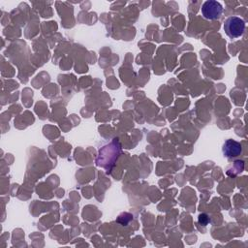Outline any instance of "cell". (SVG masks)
Instances as JSON below:
<instances>
[{
    "label": "cell",
    "instance_id": "2",
    "mask_svg": "<svg viewBox=\"0 0 248 248\" xmlns=\"http://www.w3.org/2000/svg\"><path fill=\"white\" fill-rule=\"evenodd\" d=\"M224 30L226 34L231 38V39H235L239 38L243 35L244 30H245V21L236 16H229L224 23Z\"/></svg>",
    "mask_w": 248,
    "mask_h": 248
},
{
    "label": "cell",
    "instance_id": "5",
    "mask_svg": "<svg viewBox=\"0 0 248 248\" xmlns=\"http://www.w3.org/2000/svg\"><path fill=\"white\" fill-rule=\"evenodd\" d=\"M199 222L202 225V226H206L208 223H210V219L208 218L207 215L205 214H201L199 216Z\"/></svg>",
    "mask_w": 248,
    "mask_h": 248
},
{
    "label": "cell",
    "instance_id": "3",
    "mask_svg": "<svg viewBox=\"0 0 248 248\" xmlns=\"http://www.w3.org/2000/svg\"><path fill=\"white\" fill-rule=\"evenodd\" d=\"M223 13V6L215 0L205 1L202 6V15L204 18L213 20L221 16Z\"/></svg>",
    "mask_w": 248,
    "mask_h": 248
},
{
    "label": "cell",
    "instance_id": "4",
    "mask_svg": "<svg viewBox=\"0 0 248 248\" xmlns=\"http://www.w3.org/2000/svg\"><path fill=\"white\" fill-rule=\"evenodd\" d=\"M224 156L227 158H234L241 154L242 152V146L240 142L234 140H227L222 148Z\"/></svg>",
    "mask_w": 248,
    "mask_h": 248
},
{
    "label": "cell",
    "instance_id": "1",
    "mask_svg": "<svg viewBox=\"0 0 248 248\" xmlns=\"http://www.w3.org/2000/svg\"><path fill=\"white\" fill-rule=\"evenodd\" d=\"M113 153H120V145L116 140H112L108 145L100 149L98 158L96 160L97 165L106 169H109L119 156L118 154Z\"/></svg>",
    "mask_w": 248,
    "mask_h": 248
}]
</instances>
